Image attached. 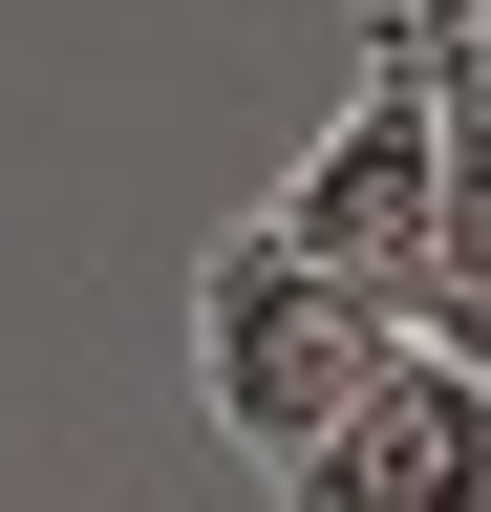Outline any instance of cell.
<instances>
[{
    "label": "cell",
    "instance_id": "3",
    "mask_svg": "<svg viewBox=\"0 0 491 512\" xmlns=\"http://www.w3.org/2000/svg\"><path fill=\"white\" fill-rule=\"evenodd\" d=\"M406 342L491 384V64L427 86V278H406Z\"/></svg>",
    "mask_w": 491,
    "mask_h": 512
},
{
    "label": "cell",
    "instance_id": "1",
    "mask_svg": "<svg viewBox=\"0 0 491 512\" xmlns=\"http://www.w3.org/2000/svg\"><path fill=\"white\" fill-rule=\"evenodd\" d=\"M385 342H406V320H385V299H342V278H299L257 214L193 256V406L257 448V470H278V448H321V427L363 406V363H385Z\"/></svg>",
    "mask_w": 491,
    "mask_h": 512
},
{
    "label": "cell",
    "instance_id": "2",
    "mask_svg": "<svg viewBox=\"0 0 491 512\" xmlns=\"http://www.w3.org/2000/svg\"><path fill=\"white\" fill-rule=\"evenodd\" d=\"M278 512H491V384L385 342L321 448H278Z\"/></svg>",
    "mask_w": 491,
    "mask_h": 512
}]
</instances>
